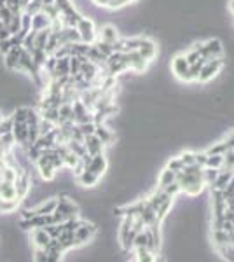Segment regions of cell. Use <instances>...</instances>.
<instances>
[{
    "label": "cell",
    "instance_id": "cell-24",
    "mask_svg": "<svg viewBox=\"0 0 234 262\" xmlns=\"http://www.w3.org/2000/svg\"><path fill=\"white\" fill-rule=\"evenodd\" d=\"M7 30L11 32V35H14V33H18L21 30V14L12 16L11 21L7 23Z\"/></svg>",
    "mask_w": 234,
    "mask_h": 262
},
{
    "label": "cell",
    "instance_id": "cell-7",
    "mask_svg": "<svg viewBox=\"0 0 234 262\" xmlns=\"http://www.w3.org/2000/svg\"><path fill=\"white\" fill-rule=\"evenodd\" d=\"M138 53L140 56L143 58L145 61H154L156 56H157V44L152 39H147V37H142V40H140V46H138Z\"/></svg>",
    "mask_w": 234,
    "mask_h": 262
},
{
    "label": "cell",
    "instance_id": "cell-12",
    "mask_svg": "<svg viewBox=\"0 0 234 262\" xmlns=\"http://www.w3.org/2000/svg\"><path fill=\"white\" fill-rule=\"evenodd\" d=\"M21 53H23V46H14V48H11L9 53L4 54V58H6V60H4V65H6L9 70L14 72L16 67H18L19 58H21Z\"/></svg>",
    "mask_w": 234,
    "mask_h": 262
},
{
    "label": "cell",
    "instance_id": "cell-10",
    "mask_svg": "<svg viewBox=\"0 0 234 262\" xmlns=\"http://www.w3.org/2000/svg\"><path fill=\"white\" fill-rule=\"evenodd\" d=\"M84 147H86V152L91 156H96V154H101L105 149V143L101 140L100 137H96L95 133L93 135H88L84 137Z\"/></svg>",
    "mask_w": 234,
    "mask_h": 262
},
{
    "label": "cell",
    "instance_id": "cell-6",
    "mask_svg": "<svg viewBox=\"0 0 234 262\" xmlns=\"http://www.w3.org/2000/svg\"><path fill=\"white\" fill-rule=\"evenodd\" d=\"M14 185H16V196H18V200L23 201L28 196L30 189H32V179H30V175L23 168H19L18 179H16Z\"/></svg>",
    "mask_w": 234,
    "mask_h": 262
},
{
    "label": "cell",
    "instance_id": "cell-32",
    "mask_svg": "<svg viewBox=\"0 0 234 262\" xmlns=\"http://www.w3.org/2000/svg\"><path fill=\"white\" fill-rule=\"evenodd\" d=\"M33 260L48 262V252H46V248H35V252H33Z\"/></svg>",
    "mask_w": 234,
    "mask_h": 262
},
{
    "label": "cell",
    "instance_id": "cell-9",
    "mask_svg": "<svg viewBox=\"0 0 234 262\" xmlns=\"http://www.w3.org/2000/svg\"><path fill=\"white\" fill-rule=\"evenodd\" d=\"M30 239H32L35 248H46L53 238H51L49 232L46 231V227H35V229L30 231Z\"/></svg>",
    "mask_w": 234,
    "mask_h": 262
},
{
    "label": "cell",
    "instance_id": "cell-28",
    "mask_svg": "<svg viewBox=\"0 0 234 262\" xmlns=\"http://www.w3.org/2000/svg\"><path fill=\"white\" fill-rule=\"evenodd\" d=\"M95 46H96V49L100 51V53L103 54L105 58L110 56V54L114 53V46L112 44H107V42H103V40H96Z\"/></svg>",
    "mask_w": 234,
    "mask_h": 262
},
{
    "label": "cell",
    "instance_id": "cell-21",
    "mask_svg": "<svg viewBox=\"0 0 234 262\" xmlns=\"http://www.w3.org/2000/svg\"><path fill=\"white\" fill-rule=\"evenodd\" d=\"M133 250H135V253H137V260H140V262H154L157 259L156 253H152L147 247L133 248Z\"/></svg>",
    "mask_w": 234,
    "mask_h": 262
},
{
    "label": "cell",
    "instance_id": "cell-2",
    "mask_svg": "<svg viewBox=\"0 0 234 262\" xmlns=\"http://www.w3.org/2000/svg\"><path fill=\"white\" fill-rule=\"evenodd\" d=\"M172 72L178 81L187 82V84L194 82V77L190 75V65H189V61H187L185 54H178V56L173 58L172 60Z\"/></svg>",
    "mask_w": 234,
    "mask_h": 262
},
{
    "label": "cell",
    "instance_id": "cell-11",
    "mask_svg": "<svg viewBox=\"0 0 234 262\" xmlns=\"http://www.w3.org/2000/svg\"><path fill=\"white\" fill-rule=\"evenodd\" d=\"M107 166H109L107 158H105L103 152H101V154L93 156V158H91V163H89L88 166H86V170H91V171H95L96 175L103 177V173L107 171Z\"/></svg>",
    "mask_w": 234,
    "mask_h": 262
},
{
    "label": "cell",
    "instance_id": "cell-29",
    "mask_svg": "<svg viewBox=\"0 0 234 262\" xmlns=\"http://www.w3.org/2000/svg\"><path fill=\"white\" fill-rule=\"evenodd\" d=\"M12 124H14V121H12V116L4 117V119L0 121V137H2V135L11 133V131H12Z\"/></svg>",
    "mask_w": 234,
    "mask_h": 262
},
{
    "label": "cell",
    "instance_id": "cell-22",
    "mask_svg": "<svg viewBox=\"0 0 234 262\" xmlns=\"http://www.w3.org/2000/svg\"><path fill=\"white\" fill-rule=\"evenodd\" d=\"M95 135H96V137H100L101 140H103L105 145H109V143L114 140V133H112V131H110V129L105 128L103 124H96Z\"/></svg>",
    "mask_w": 234,
    "mask_h": 262
},
{
    "label": "cell",
    "instance_id": "cell-33",
    "mask_svg": "<svg viewBox=\"0 0 234 262\" xmlns=\"http://www.w3.org/2000/svg\"><path fill=\"white\" fill-rule=\"evenodd\" d=\"M168 168H169V170H173V171H180L182 170V168H184V164H182V161H180V158H178V156H177V158H172V159H169V161H168Z\"/></svg>",
    "mask_w": 234,
    "mask_h": 262
},
{
    "label": "cell",
    "instance_id": "cell-4",
    "mask_svg": "<svg viewBox=\"0 0 234 262\" xmlns=\"http://www.w3.org/2000/svg\"><path fill=\"white\" fill-rule=\"evenodd\" d=\"M77 32L80 33V40L86 42V44H95L96 39H98V30L95 27V23H93L91 18H86V16H82V18L79 19L77 23Z\"/></svg>",
    "mask_w": 234,
    "mask_h": 262
},
{
    "label": "cell",
    "instance_id": "cell-5",
    "mask_svg": "<svg viewBox=\"0 0 234 262\" xmlns=\"http://www.w3.org/2000/svg\"><path fill=\"white\" fill-rule=\"evenodd\" d=\"M201 56L205 60H211V58H224V46L219 39H210L203 42L201 46Z\"/></svg>",
    "mask_w": 234,
    "mask_h": 262
},
{
    "label": "cell",
    "instance_id": "cell-8",
    "mask_svg": "<svg viewBox=\"0 0 234 262\" xmlns=\"http://www.w3.org/2000/svg\"><path fill=\"white\" fill-rule=\"evenodd\" d=\"M126 60H127V65H130V70L135 72V74H143L148 67V61H145L140 56L138 51H130V53H126Z\"/></svg>",
    "mask_w": 234,
    "mask_h": 262
},
{
    "label": "cell",
    "instance_id": "cell-13",
    "mask_svg": "<svg viewBox=\"0 0 234 262\" xmlns=\"http://www.w3.org/2000/svg\"><path fill=\"white\" fill-rule=\"evenodd\" d=\"M119 39H121V37H119L117 28L112 27V25H105V27L98 32V39L96 40H103V42H107V44L114 46Z\"/></svg>",
    "mask_w": 234,
    "mask_h": 262
},
{
    "label": "cell",
    "instance_id": "cell-30",
    "mask_svg": "<svg viewBox=\"0 0 234 262\" xmlns=\"http://www.w3.org/2000/svg\"><path fill=\"white\" fill-rule=\"evenodd\" d=\"M185 58H187V61H189V65H193V63H196V61H199L201 60V53H199L198 49H194V48H190L189 51L185 53Z\"/></svg>",
    "mask_w": 234,
    "mask_h": 262
},
{
    "label": "cell",
    "instance_id": "cell-25",
    "mask_svg": "<svg viewBox=\"0 0 234 262\" xmlns=\"http://www.w3.org/2000/svg\"><path fill=\"white\" fill-rule=\"evenodd\" d=\"M229 149H231V147H229L227 140H224V142L215 143V145H214V147H210V149H208L206 152H208V154H222V156H224Z\"/></svg>",
    "mask_w": 234,
    "mask_h": 262
},
{
    "label": "cell",
    "instance_id": "cell-36",
    "mask_svg": "<svg viewBox=\"0 0 234 262\" xmlns=\"http://www.w3.org/2000/svg\"><path fill=\"white\" fill-rule=\"evenodd\" d=\"M229 11L234 14V0H229Z\"/></svg>",
    "mask_w": 234,
    "mask_h": 262
},
{
    "label": "cell",
    "instance_id": "cell-18",
    "mask_svg": "<svg viewBox=\"0 0 234 262\" xmlns=\"http://www.w3.org/2000/svg\"><path fill=\"white\" fill-rule=\"evenodd\" d=\"M0 198L2 200H16V185L14 182L0 180Z\"/></svg>",
    "mask_w": 234,
    "mask_h": 262
},
{
    "label": "cell",
    "instance_id": "cell-16",
    "mask_svg": "<svg viewBox=\"0 0 234 262\" xmlns=\"http://www.w3.org/2000/svg\"><path fill=\"white\" fill-rule=\"evenodd\" d=\"M234 177V171L231 170H220L219 171V177H217V180L214 182V185H211V189H217V191H224L225 187L229 185V182Z\"/></svg>",
    "mask_w": 234,
    "mask_h": 262
},
{
    "label": "cell",
    "instance_id": "cell-34",
    "mask_svg": "<svg viewBox=\"0 0 234 262\" xmlns=\"http://www.w3.org/2000/svg\"><path fill=\"white\" fill-rule=\"evenodd\" d=\"M11 48H14V46H12V42H11V37H9V39H2V40H0V53H2V54L9 53Z\"/></svg>",
    "mask_w": 234,
    "mask_h": 262
},
{
    "label": "cell",
    "instance_id": "cell-19",
    "mask_svg": "<svg viewBox=\"0 0 234 262\" xmlns=\"http://www.w3.org/2000/svg\"><path fill=\"white\" fill-rule=\"evenodd\" d=\"M21 200H2L0 198V213H14L19 208Z\"/></svg>",
    "mask_w": 234,
    "mask_h": 262
},
{
    "label": "cell",
    "instance_id": "cell-17",
    "mask_svg": "<svg viewBox=\"0 0 234 262\" xmlns=\"http://www.w3.org/2000/svg\"><path fill=\"white\" fill-rule=\"evenodd\" d=\"M51 23H53V21H51L48 16H46V12H42V11L32 16V30H44V28L51 27Z\"/></svg>",
    "mask_w": 234,
    "mask_h": 262
},
{
    "label": "cell",
    "instance_id": "cell-27",
    "mask_svg": "<svg viewBox=\"0 0 234 262\" xmlns=\"http://www.w3.org/2000/svg\"><path fill=\"white\" fill-rule=\"evenodd\" d=\"M131 0H107L105 4V9H110V11H117V9H122V7L130 6Z\"/></svg>",
    "mask_w": 234,
    "mask_h": 262
},
{
    "label": "cell",
    "instance_id": "cell-23",
    "mask_svg": "<svg viewBox=\"0 0 234 262\" xmlns=\"http://www.w3.org/2000/svg\"><path fill=\"white\" fill-rule=\"evenodd\" d=\"M206 154H208V152H206ZM206 166L208 168H217V170H222V166H224V156L222 154H208Z\"/></svg>",
    "mask_w": 234,
    "mask_h": 262
},
{
    "label": "cell",
    "instance_id": "cell-37",
    "mask_svg": "<svg viewBox=\"0 0 234 262\" xmlns=\"http://www.w3.org/2000/svg\"><path fill=\"white\" fill-rule=\"evenodd\" d=\"M4 119V116H2V114H0V121H2Z\"/></svg>",
    "mask_w": 234,
    "mask_h": 262
},
{
    "label": "cell",
    "instance_id": "cell-1",
    "mask_svg": "<svg viewBox=\"0 0 234 262\" xmlns=\"http://www.w3.org/2000/svg\"><path fill=\"white\" fill-rule=\"evenodd\" d=\"M224 67V58H211V60H205L201 67V72L198 75V82L201 84H206L210 81H214L217 75L220 74Z\"/></svg>",
    "mask_w": 234,
    "mask_h": 262
},
{
    "label": "cell",
    "instance_id": "cell-20",
    "mask_svg": "<svg viewBox=\"0 0 234 262\" xmlns=\"http://www.w3.org/2000/svg\"><path fill=\"white\" fill-rule=\"evenodd\" d=\"M175 177H177V173L173 171V170H169V168L166 166L164 170L161 171L159 179H157V187H164V185H168V184H172V182H175Z\"/></svg>",
    "mask_w": 234,
    "mask_h": 262
},
{
    "label": "cell",
    "instance_id": "cell-15",
    "mask_svg": "<svg viewBox=\"0 0 234 262\" xmlns=\"http://www.w3.org/2000/svg\"><path fill=\"white\" fill-rule=\"evenodd\" d=\"M101 177L100 175H96L95 171H91V170H84L80 175L77 177V182L82 187H95V185L100 182Z\"/></svg>",
    "mask_w": 234,
    "mask_h": 262
},
{
    "label": "cell",
    "instance_id": "cell-38",
    "mask_svg": "<svg viewBox=\"0 0 234 262\" xmlns=\"http://www.w3.org/2000/svg\"><path fill=\"white\" fill-rule=\"evenodd\" d=\"M133 2H137V0H131V4H133Z\"/></svg>",
    "mask_w": 234,
    "mask_h": 262
},
{
    "label": "cell",
    "instance_id": "cell-14",
    "mask_svg": "<svg viewBox=\"0 0 234 262\" xmlns=\"http://www.w3.org/2000/svg\"><path fill=\"white\" fill-rule=\"evenodd\" d=\"M63 75H70V56L56 58V65L53 70V79L63 77Z\"/></svg>",
    "mask_w": 234,
    "mask_h": 262
},
{
    "label": "cell",
    "instance_id": "cell-35",
    "mask_svg": "<svg viewBox=\"0 0 234 262\" xmlns=\"http://www.w3.org/2000/svg\"><path fill=\"white\" fill-rule=\"evenodd\" d=\"M206 150L205 152H196V164H199V166H206Z\"/></svg>",
    "mask_w": 234,
    "mask_h": 262
},
{
    "label": "cell",
    "instance_id": "cell-31",
    "mask_svg": "<svg viewBox=\"0 0 234 262\" xmlns=\"http://www.w3.org/2000/svg\"><path fill=\"white\" fill-rule=\"evenodd\" d=\"M54 6L59 9V14L61 12H67L69 9H72L74 7V4H72V0H54Z\"/></svg>",
    "mask_w": 234,
    "mask_h": 262
},
{
    "label": "cell",
    "instance_id": "cell-26",
    "mask_svg": "<svg viewBox=\"0 0 234 262\" xmlns=\"http://www.w3.org/2000/svg\"><path fill=\"white\" fill-rule=\"evenodd\" d=\"M180 161H182V164H184V168L185 166H193V164H196V152H193V150H185V152H182L180 156Z\"/></svg>",
    "mask_w": 234,
    "mask_h": 262
},
{
    "label": "cell",
    "instance_id": "cell-3",
    "mask_svg": "<svg viewBox=\"0 0 234 262\" xmlns=\"http://www.w3.org/2000/svg\"><path fill=\"white\" fill-rule=\"evenodd\" d=\"M96 232H98V227L95 226V224H91L88 221H82V222H80V226L74 231L75 247H80V245L89 243L96 236Z\"/></svg>",
    "mask_w": 234,
    "mask_h": 262
}]
</instances>
